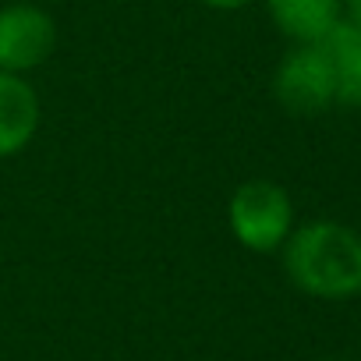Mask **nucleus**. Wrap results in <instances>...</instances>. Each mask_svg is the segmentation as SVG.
<instances>
[{"label":"nucleus","instance_id":"obj_10","mask_svg":"<svg viewBox=\"0 0 361 361\" xmlns=\"http://www.w3.org/2000/svg\"><path fill=\"white\" fill-rule=\"evenodd\" d=\"M322 361H347V357H322Z\"/></svg>","mask_w":361,"mask_h":361},{"label":"nucleus","instance_id":"obj_2","mask_svg":"<svg viewBox=\"0 0 361 361\" xmlns=\"http://www.w3.org/2000/svg\"><path fill=\"white\" fill-rule=\"evenodd\" d=\"M227 227L241 248L273 255L294 231V202L276 180H245L227 199Z\"/></svg>","mask_w":361,"mask_h":361},{"label":"nucleus","instance_id":"obj_9","mask_svg":"<svg viewBox=\"0 0 361 361\" xmlns=\"http://www.w3.org/2000/svg\"><path fill=\"white\" fill-rule=\"evenodd\" d=\"M343 22L361 29V0H343Z\"/></svg>","mask_w":361,"mask_h":361},{"label":"nucleus","instance_id":"obj_3","mask_svg":"<svg viewBox=\"0 0 361 361\" xmlns=\"http://www.w3.org/2000/svg\"><path fill=\"white\" fill-rule=\"evenodd\" d=\"M273 99L294 117H315L336 103V75L322 43H294L273 71Z\"/></svg>","mask_w":361,"mask_h":361},{"label":"nucleus","instance_id":"obj_8","mask_svg":"<svg viewBox=\"0 0 361 361\" xmlns=\"http://www.w3.org/2000/svg\"><path fill=\"white\" fill-rule=\"evenodd\" d=\"M202 8H209V11H224V15H231V11H245L248 4H255V0H199Z\"/></svg>","mask_w":361,"mask_h":361},{"label":"nucleus","instance_id":"obj_6","mask_svg":"<svg viewBox=\"0 0 361 361\" xmlns=\"http://www.w3.org/2000/svg\"><path fill=\"white\" fill-rule=\"evenodd\" d=\"M269 22L290 43H322L343 22V0H262Z\"/></svg>","mask_w":361,"mask_h":361},{"label":"nucleus","instance_id":"obj_7","mask_svg":"<svg viewBox=\"0 0 361 361\" xmlns=\"http://www.w3.org/2000/svg\"><path fill=\"white\" fill-rule=\"evenodd\" d=\"M333 75H336V103L343 106H361V29L340 22L326 39H322Z\"/></svg>","mask_w":361,"mask_h":361},{"label":"nucleus","instance_id":"obj_1","mask_svg":"<svg viewBox=\"0 0 361 361\" xmlns=\"http://www.w3.org/2000/svg\"><path fill=\"white\" fill-rule=\"evenodd\" d=\"M287 280L319 301H347L361 294V234L340 220L294 224L280 248Z\"/></svg>","mask_w":361,"mask_h":361},{"label":"nucleus","instance_id":"obj_4","mask_svg":"<svg viewBox=\"0 0 361 361\" xmlns=\"http://www.w3.org/2000/svg\"><path fill=\"white\" fill-rule=\"evenodd\" d=\"M57 50V22L32 0L0 4V71L25 75L43 68Z\"/></svg>","mask_w":361,"mask_h":361},{"label":"nucleus","instance_id":"obj_5","mask_svg":"<svg viewBox=\"0 0 361 361\" xmlns=\"http://www.w3.org/2000/svg\"><path fill=\"white\" fill-rule=\"evenodd\" d=\"M43 103L25 75L0 71V159L25 152L39 131Z\"/></svg>","mask_w":361,"mask_h":361}]
</instances>
